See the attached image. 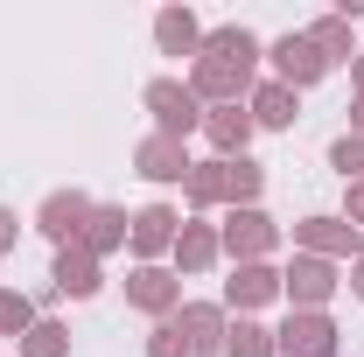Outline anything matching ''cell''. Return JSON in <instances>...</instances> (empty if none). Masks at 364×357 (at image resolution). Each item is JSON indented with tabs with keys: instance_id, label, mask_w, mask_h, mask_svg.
<instances>
[{
	"instance_id": "19",
	"label": "cell",
	"mask_w": 364,
	"mask_h": 357,
	"mask_svg": "<svg viewBox=\"0 0 364 357\" xmlns=\"http://www.w3.org/2000/svg\"><path fill=\"white\" fill-rule=\"evenodd\" d=\"M154 49L196 63V56H203V21H196L189 7H161V14H154Z\"/></svg>"
},
{
	"instance_id": "30",
	"label": "cell",
	"mask_w": 364,
	"mask_h": 357,
	"mask_svg": "<svg viewBox=\"0 0 364 357\" xmlns=\"http://www.w3.org/2000/svg\"><path fill=\"white\" fill-rule=\"evenodd\" d=\"M350 85H358V98H364V49H358V63H350Z\"/></svg>"
},
{
	"instance_id": "15",
	"label": "cell",
	"mask_w": 364,
	"mask_h": 357,
	"mask_svg": "<svg viewBox=\"0 0 364 357\" xmlns=\"http://www.w3.org/2000/svg\"><path fill=\"white\" fill-rule=\"evenodd\" d=\"M267 302H280V273L259 260V267H231L225 280V315H252V309H267Z\"/></svg>"
},
{
	"instance_id": "21",
	"label": "cell",
	"mask_w": 364,
	"mask_h": 357,
	"mask_svg": "<svg viewBox=\"0 0 364 357\" xmlns=\"http://www.w3.org/2000/svg\"><path fill=\"white\" fill-rule=\"evenodd\" d=\"M309 43H316V56L336 70V63H358V36H350V21H336V14H322V21H309L301 28Z\"/></svg>"
},
{
	"instance_id": "28",
	"label": "cell",
	"mask_w": 364,
	"mask_h": 357,
	"mask_svg": "<svg viewBox=\"0 0 364 357\" xmlns=\"http://www.w3.org/2000/svg\"><path fill=\"white\" fill-rule=\"evenodd\" d=\"M14 238H21V224H14V211H0V260L14 252Z\"/></svg>"
},
{
	"instance_id": "24",
	"label": "cell",
	"mask_w": 364,
	"mask_h": 357,
	"mask_svg": "<svg viewBox=\"0 0 364 357\" xmlns=\"http://www.w3.org/2000/svg\"><path fill=\"white\" fill-rule=\"evenodd\" d=\"M28 329H36V302H28L21 287H0V336H14V343H21Z\"/></svg>"
},
{
	"instance_id": "2",
	"label": "cell",
	"mask_w": 364,
	"mask_h": 357,
	"mask_svg": "<svg viewBox=\"0 0 364 357\" xmlns=\"http://www.w3.org/2000/svg\"><path fill=\"white\" fill-rule=\"evenodd\" d=\"M259 189H267V169L245 154V161H196L189 182H182V203L189 211H252L259 203Z\"/></svg>"
},
{
	"instance_id": "26",
	"label": "cell",
	"mask_w": 364,
	"mask_h": 357,
	"mask_svg": "<svg viewBox=\"0 0 364 357\" xmlns=\"http://www.w3.org/2000/svg\"><path fill=\"white\" fill-rule=\"evenodd\" d=\"M147 357H189V343L176 336V322H154L147 329Z\"/></svg>"
},
{
	"instance_id": "4",
	"label": "cell",
	"mask_w": 364,
	"mask_h": 357,
	"mask_svg": "<svg viewBox=\"0 0 364 357\" xmlns=\"http://www.w3.org/2000/svg\"><path fill=\"white\" fill-rule=\"evenodd\" d=\"M343 329L329 322V309H287V322L273 329V357H336Z\"/></svg>"
},
{
	"instance_id": "17",
	"label": "cell",
	"mask_w": 364,
	"mask_h": 357,
	"mask_svg": "<svg viewBox=\"0 0 364 357\" xmlns=\"http://www.w3.org/2000/svg\"><path fill=\"white\" fill-rule=\"evenodd\" d=\"M176 273H210L218 260H225V245H218V224H203V218H182V231H176Z\"/></svg>"
},
{
	"instance_id": "8",
	"label": "cell",
	"mask_w": 364,
	"mask_h": 357,
	"mask_svg": "<svg viewBox=\"0 0 364 357\" xmlns=\"http://www.w3.org/2000/svg\"><path fill=\"white\" fill-rule=\"evenodd\" d=\"M267 63H273V85H287V91H309V85H322L329 78V63L316 56V43L309 36H280V43H267Z\"/></svg>"
},
{
	"instance_id": "20",
	"label": "cell",
	"mask_w": 364,
	"mask_h": 357,
	"mask_svg": "<svg viewBox=\"0 0 364 357\" xmlns=\"http://www.w3.org/2000/svg\"><path fill=\"white\" fill-rule=\"evenodd\" d=\"M127 211H119V203H91V218H85V231H77V245H85L91 260H112V252H119V245H127Z\"/></svg>"
},
{
	"instance_id": "11",
	"label": "cell",
	"mask_w": 364,
	"mask_h": 357,
	"mask_svg": "<svg viewBox=\"0 0 364 357\" xmlns=\"http://www.w3.org/2000/svg\"><path fill=\"white\" fill-rule=\"evenodd\" d=\"M176 203H147V211H134V224H127V245L140 252V267H161V252H176Z\"/></svg>"
},
{
	"instance_id": "7",
	"label": "cell",
	"mask_w": 364,
	"mask_h": 357,
	"mask_svg": "<svg viewBox=\"0 0 364 357\" xmlns=\"http://www.w3.org/2000/svg\"><path fill=\"white\" fill-rule=\"evenodd\" d=\"M294 252H316V260H329V267H358L364 260V231L358 224H343V218H301L294 224Z\"/></svg>"
},
{
	"instance_id": "31",
	"label": "cell",
	"mask_w": 364,
	"mask_h": 357,
	"mask_svg": "<svg viewBox=\"0 0 364 357\" xmlns=\"http://www.w3.org/2000/svg\"><path fill=\"white\" fill-rule=\"evenodd\" d=\"M350 294H358V302H364V260H358V267H350Z\"/></svg>"
},
{
	"instance_id": "22",
	"label": "cell",
	"mask_w": 364,
	"mask_h": 357,
	"mask_svg": "<svg viewBox=\"0 0 364 357\" xmlns=\"http://www.w3.org/2000/svg\"><path fill=\"white\" fill-rule=\"evenodd\" d=\"M225 357H273V329L252 322V315H238V322L225 329Z\"/></svg>"
},
{
	"instance_id": "14",
	"label": "cell",
	"mask_w": 364,
	"mask_h": 357,
	"mask_svg": "<svg viewBox=\"0 0 364 357\" xmlns=\"http://www.w3.org/2000/svg\"><path fill=\"white\" fill-rule=\"evenodd\" d=\"M134 169L147 182H189V169H196V161H189V140H168V134H147L134 147Z\"/></svg>"
},
{
	"instance_id": "3",
	"label": "cell",
	"mask_w": 364,
	"mask_h": 357,
	"mask_svg": "<svg viewBox=\"0 0 364 357\" xmlns=\"http://www.w3.org/2000/svg\"><path fill=\"white\" fill-rule=\"evenodd\" d=\"M140 105L154 112V134H168V140H189L203 127V98L189 91V78H154L140 91Z\"/></svg>"
},
{
	"instance_id": "16",
	"label": "cell",
	"mask_w": 364,
	"mask_h": 357,
	"mask_svg": "<svg viewBox=\"0 0 364 357\" xmlns=\"http://www.w3.org/2000/svg\"><path fill=\"white\" fill-rule=\"evenodd\" d=\"M203 134H210V147H218V161H245V147H252V112L245 105H210L203 112Z\"/></svg>"
},
{
	"instance_id": "6",
	"label": "cell",
	"mask_w": 364,
	"mask_h": 357,
	"mask_svg": "<svg viewBox=\"0 0 364 357\" xmlns=\"http://www.w3.org/2000/svg\"><path fill=\"white\" fill-rule=\"evenodd\" d=\"M336 287H343L336 267L316 260V252H294V260L280 267V302H287V309H329V294H336Z\"/></svg>"
},
{
	"instance_id": "29",
	"label": "cell",
	"mask_w": 364,
	"mask_h": 357,
	"mask_svg": "<svg viewBox=\"0 0 364 357\" xmlns=\"http://www.w3.org/2000/svg\"><path fill=\"white\" fill-rule=\"evenodd\" d=\"M350 134L364 140V98H358V105H350Z\"/></svg>"
},
{
	"instance_id": "1",
	"label": "cell",
	"mask_w": 364,
	"mask_h": 357,
	"mask_svg": "<svg viewBox=\"0 0 364 357\" xmlns=\"http://www.w3.org/2000/svg\"><path fill=\"white\" fill-rule=\"evenodd\" d=\"M259 36L252 28H203V56L189 63V91L203 98V105H245L252 85H259Z\"/></svg>"
},
{
	"instance_id": "13",
	"label": "cell",
	"mask_w": 364,
	"mask_h": 357,
	"mask_svg": "<svg viewBox=\"0 0 364 357\" xmlns=\"http://www.w3.org/2000/svg\"><path fill=\"white\" fill-rule=\"evenodd\" d=\"M49 287H56V294H70V302H91V294L105 287V260H91L85 245H56Z\"/></svg>"
},
{
	"instance_id": "9",
	"label": "cell",
	"mask_w": 364,
	"mask_h": 357,
	"mask_svg": "<svg viewBox=\"0 0 364 357\" xmlns=\"http://www.w3.org/2000/svg\"><path fill=\"white\" fill-rule=\"evenodd\" d=\"M168 322H176V336L189 343V357H225V329H231L225 302H182Z\"/></svg>"
},
{
	"instance_id": "27",
	"label": "cell",
	"mask_w": 364,
	"mask_h": 357,
	"mask_svg": "<svg viewBox=\"0 0 364 357\" xmlns=\"http://www.w3.org/2000/svg\"><path fill=\"white\" fill-rule=\"evenodd\" d=\"M343 224L364 231V182H343Z\"/></svg>"
},
{
	"instance_id": "5",
	"label": "cell",
	"mask_w": 364,
	"mask_h": 357,
	"mask_svg": "<svg viewBox=\"0 0 364 357\" xmlns=\"http://www.w3.org/2000/svg\"><path fill=\"white\" fill-rule=\"evenodd\" d=\"M218 245H225V260H238V267H259L273 245H280V224L252 203V211H225V224H218Z\"/></svg>"
},
{
	"instance_id": "25",
	"label": "cell",
	"mask_w": 364,
	"mask_h": 357,
	"mask_svg": "<svg viewBox=\"0 0 364 357\" xmlns=\"http://www.w3.org/2000/svg\"><path fill=\"white\" fill-rule=\"evenodd\" d=\"M329 169H336L343 182H364V140L358 134H336V140H329Z\"/></svg>"
},
{
	"instance_id": "12",
	"label": "cell",
	"mask_w": 364,
	"mask_h": 357,
	"mask_svg": "<svg viewBox=\"0 0 364 357\" xmlns=\"http://www.w3.org/2000/svg\"><path fill=\"white\" fill-rule=\"evenodd\" d=\"M85 218H91V196H85V189H49L43 211H36V231H43L49 245H77Z\"/></svg>"
},
{
	"instance_id": "18",
	"label": "cell",
	"mask_w": 364,
	"mask_h": 357,
	"mask_svg": "<svg viewBox=\"0 0 364 357\" xmlns=\"http://www.w3.org/2000/svg\"><path fill=\"white\" fill-rule=\"evenodd\" d=\"M245 112H252V127H273V134H294V119H301V91L287 85H252V98H245Z\"/></svg>"
},
{
	"instance_id": "10",
	"label": "cell",
	"mask_w": 364,
	"mask_h": 357,
	"mask_svg": "<svg viewBox=\"0 0 364 357\" xmlns=\"http://www.w3.org/2000/svg\"><path fill=\"white\" fill-rule=\"evenodd\" d=\"M127 302L140 315H154V322H168L182 309V273L176 267H134L127 273Z\"/></svg>"
},
{
	"instance_id": "23",
	"label": "cell",
	"mask_w": 364,
	"mask_h": 357,
	"mask_svg": "<svg viewBox=\"0 0 364 357\" xmlns=\"http://www.w3.org/2000/svg\"><path fill=\"white\" fill-rule=\"evenodd\" d=\"M21 357H70V329L56 315H36V329L21 336Z\"/></svg>"
}]
</instances>
